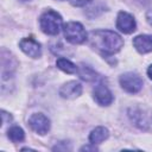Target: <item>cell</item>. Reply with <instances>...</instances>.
<instances>
[{
    "label": "cell",
    "mask_w": 152,
    "mask_h": 152,
    "mask_svg": "<svg viewBox=\"0 0 152 152\" xmlns=\"http://www.w3.org/2000/svg\"><path fill=\"white\" fill-rule=\"evenodd\" d=\"M90 45L102 55H114L124 46L122 38L114 31L96 30L90 32Z\"/></svg>",
    "instance_id": "6da1fadb"
},
{
    "label": "cell",
    "mask_w": 152,
    "mask_h": 152,
    "mask_svg": "<svg viewBox=\"0 0 152 152\" xmlns=\"http://www.w3.org/2000/svg\"><path fill=\"white\" fill-rule=\"evenodd\" d=\"M39 24L44 33L50 36H56L58 34L62 26V17L52 10H48L40 15Z\"/></svg>",
    "instance_id": "7a4b0ae2"
},
{
    "label": "cell",
    "mask_w": 152,
    "mask_h": 152,
    "mask_svg": "<svg viewBox=\"0 0 152 152\" xmlns=\"http://www.w3.org/2000/svg\"><path fill=\"white\" fill-rule=\"evenodd\" d=\"M63 32L65 39L71 44H81L87 39V32L84 27L82 26V24L77 21L66 23L63 26Z\"/></svg>",
    "instance_id": "3957f363"
},
{
    "label": "cell",
    "mask_w": 152,
    "mask_h": 152,
    "mask_svg": "<svg viewBox=\"0 0 152 152\" xmlns=\"http://www.w3.org/2000/svg\"><path fill=\"white\" fill-rule=\"evenodd\" d=\"M120 86L127 93L134 94L142 88V80L135 72H126L120 76Z\"/></svg>",
    "instance_id": "277c9868"
},
{
    "label": "cell",
    "mask_w": 152,
    "mask_h": 152,
    "mask_svg": "<svg viewBox=\"0 0 152 152\" xmlns=\"http://www.w3.org/2000/svg\"><path fill=\"white\" fill-rule=\"evenodd\" d=\"M28 126L36 133H38L40 135H44L50 129V120L44 114H40V113L32 114L28 119Z\"/></svg>",
    "instance_id": "5b68a950"
},
{
    "label": "cell",
    "mask_w": 152,
    "mask_h": 152,
    "mask_svg": "<svg viewBox=\"0 0 152 152\" xmlns=\"http://www.w3.org/2000/svg\"><path fill=\"white\" fill-rule=\"evenodd\" d=\"M116 27L121 32L129 34V33L135 31L137 24H135V20L133 18V15H131L129 13H127V12H119L118 18H116Z\"/></svg>",
    "instance_id": "8992f818"
},
{
    "label": "cell",
    "mask_w": 152,
    "mask_h": 152,
    "mask_svg": "<svg viewBox=\"0 0 152 152\" xmlns=\"http://www.w3.org/2000/svg\"><path fill=\"white\" fill-rule=\"evenodd\" d=\"M19 46H20L21 51L25 55H27V56H30L32 58H38L42 55L40 44L37 40H34L33 38H24V39H21L20 43H19Z\"/></svg>",
    "instance_id": "52a82bcc"
},
{
    "label": "cell",
    "mask_w": 152,
    "mask_h": 152,
    "mask_svg": "<svg viewBox=\"0 0 152 152\" xmlns=\"http://www.w3.org/2000/svg\"><path fill=\"white\" fill-rule=\"evenodd\" d=\"M94 100L101 106H109L113 102V94L103 83H99L93 91Z\"/></svg>",
    "instance_id": "ba28073f"
},
{
    "label": "cell",
    "mask_w": 152,
    "mask_h": 152,
    "mask_svg": "<svg viewBox=\"0 0 152 152\" xmlns=\"http://www.w3.org/2000/svg\"><path fill=\"white\" fill-rule=\"evenodd\" d=\"M82 93V86L77 81H69L63 84L59 89V95L64 99H76Z\"/></svg>",
    "instance_id": "9c48e42d"
},
{
    "label": "cell",
    "mask_w": 152,
    "mask_h": 152,
    "mask_svg": "<svg viewBox=\"0 0 152 152\" xmlns=\"http://www.w3.org/2000/svg\"><path fill=\"white\" fill-rule=\"evenodd\" d=\"M133 46L140 53H147L152 51V36L151 34H140L133 39Z\"/></svg>",
    "instance_id": "30bf717a"
},
{
    "label": "cell",
    "mask_w": 152,
    "mask_h": 152,
    "mask_svg": "<svg viewBox=\"0 0 152 152\" xmlns=\"http://www.w3.org/2000/svg\"><path fill=\"white\" fill-rule=\"evenodd\" d=\"M108 137H109L108 129L100 126L91 131V133L89 134V141H90V144L95 145V144H100V142L104 141Z\"/></svg>",
    "instance_id": "8fae6325"
},
{
    "label": "cell",
    "mask_w": 152,
    "mask_h": 152,
    "mask_svg": "<svg viewBox=\"0 0 152 152\" xmlns=\"http://www.w3.org/2000/svg\"><path fill=\"white\" fill-rule=\"evenodd\" d=\"M56 65L58 69H61L66 74H76L78 71V68L66 58H58L56 62Z\"/></svg>",
    "instance_id": "7c38bea8"
},
{
    "label": "cell",
    "mask_w": 152,
    "mask_h": 152,
    "mask_svg": "<svg viewBox=\"0 0 152 152\" xmlns=\"http://www.w3.org/2000/svg\"><path fill=\"white\" fill-rule=\"evenodd\" d=\"M78 75L82 80L84 81H88V82H91V81H95L97 80V74L90 68V66H87V65H82L80 69H78Z\"/></svg>",
    "instance_id": "4fadbf2b"
},
{
    "label": "cell",
    "mask_w": 152,
    "mask_h": 152,
    "mask_svg": "<svg viewBox=\"0 0 152 152\" xmlns=\"http://www.w3.org/2000/svg\"><path fill=\"white\" fill-rule=\"evenodd\" d=\"M8 138L11 139V141L13 142H20L24 140L25 138V134H24V131L19 127V126H13L8 129Z\"/></svg>",
    "instance_id": "5bb4252c"
},
{
    "label": "cell",
    "mask_w": 152,
    "mask_h": 152,
    "mask_svg": "<svg viewBox=\"0 0 152 152\" xmlns=\"http://www.w3.org/2000/svg\"><path fill=\"white\" fill-rule=\"evenodd\" d=\"M90 0H70L71 5L72 6H77V7H81V6H84L86 4H88Z\"/></svg>",
    "instance_id": "9a60e30c"
},
{
    "label": "cell",
    "mask_w": 152,
    "mask_h": 152,
    "mask_svg": "<svg viewBox=\"0 0 152 152\" xmlns=\"http://www.w3.org/2000/svg\"><path fill=\"white\" fill-rule=\"evenodd\" d=\"M1 113H2V114H1V116H2V124H6L7 121H10V120L12 119V116H11L10 114H7L5 110H2Z\"/></svg>",
    "instance_id": "2e32d148"
},
{
    "label": "cell",
    "mask_w": 152,
    "mask_h": 152,
    "mask_svg": "<svg viewBox=\"0 0 152 152\" xmlns=\"http://www.w3.org/2000/svg\"><path fill=\"white\" fill-rule=\"evenodd\" d=\"M146 19H147V21H148V24H151V25H152V11H150V12H147V15H146Z\"/></svg>",
    "instance_id": "e0dca14e"
},
{
    "label": "cell",
    "mask_w": 152,
    "mask_h": 152,
    "mask_svg": "<svg viewBox=\"0 0 152 152\" xmlns=\"http://www.w3.org/2000/svg\"><path fill=\"white\" fill-rule=\"evenodd\" d=\"M88 151V150H90V151H96V147L95 146H93V147H90V146H84V147H82L81 148V151Z\"/></svg>",
    "instance_id": "ac0fdd59"
},
{
    "label": "cell",
    "mask_w": 152,
    "mask_h": 152,
    "mask_svg": "<svg viewBox=\"0 0 152 152\" xmlns=\"http://www.w3.org/2000/svg\"><path fill=\"white\" fill-rule=\"evenodd\" d=\"M147 75H148V77L152 80V65H150V68L147 69Z\"/></svg>",
    "instance_id": "d6986e66"
},
{
    "label": "cell",
    "mask_w": 152,
    "mask_h": 152,
    "mask_svg": "<svg viewBox=\"0 0 152 152\" xmlns=\"http://www.w3.org/2000/svg\"><path fill=\"white\" fill-rule=\"evenodd\" d=\"M23 1H27V0H23Z\"/></svg>",
    "instance_id": "ffe728a7"
}]
</instances>
